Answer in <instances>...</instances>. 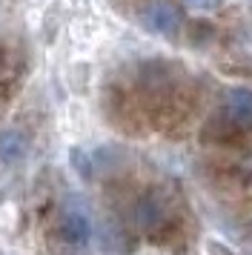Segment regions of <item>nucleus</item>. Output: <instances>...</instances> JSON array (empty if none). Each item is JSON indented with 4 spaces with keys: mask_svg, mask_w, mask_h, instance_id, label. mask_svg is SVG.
I'll return each mask as SVG.
<instances>
[{
    "mask_svg": "<svg viewBox=\"0 0 252 255\" xmlns=\"http://www.w3.org/2000/svg\"><path fill=\"white\" fill-rule=\"evenodd\" d=\"M57 232L72 247H86L92 241V218L86 207L78 201H66L60 209V218H57Z\"/></svg>",
    "mask_w": 252,
    "mask_h": 255,
    "instance_id": "1",
    "label": "nucleus"
},
{
    "mask_svg": "<svg viewBox=\"0 0 252 255\" xmlns=\"http://www.w3.org/2000/svg\"><path fill=\"white\" fill-rule=\"evenodd\" d=\"M140 23L146 26L152 35L175 37L183 23V14L172 0H149L143 6V12H140Z\"/></svg>",
    "mask_w": 252,
    "mask_h": 255,
    "instance_id": "2",
    "label": "nucleus"
},
{
    "mask_svg": "<svg viewBox=\"0 0 252 255\" xmlns=\"http://www.w3.org/2000/svg\"><path fill=\"white\" fill-rule=\"evenodd\" d=\"M169 221V207L158 192H146L137 198L135 204V224L143 232H158L160 227H166Z\"/></svg>",
    "mask_w": 252,
    "mask_h": 255,
    "instance_id": "3",
    "label": "nucleus"
},
{
    "mask_svg": "<svg viewBox=\"0 0 252 255\" xmlns=\"http://www.w3.org/2000/svg\"><path fill=\"white\" fill-rule=\"evenodd\" d=\"M227 118L241 129H252V86H232L224 98Z\"/></svg>",
    "mask_w": 252,
    "mask_h": 255,
    "instance_id": "4",
    "label": "nucleus"
},
{
    "mask_svg": "<svg viewBox=\"0 0 252 255\" xmlns=\"http://www.w3.org/2000/svg\"><path fill=\"white\" fill-rule=\"evenodd\" d=\"M26 152H29V138L20 129H3L0 132V163L11 166V163L23 161Z\"/></svg>",
    "mask_w": 252,
    "mask_h": 255,
    "instance_id": "5",
    "label": "nucleus"
},
{
    "mask_svg": "<svg viewBox=\"0 0 252 255\" xmlns=\"http://www.w3.org/2000/svg\"><path fill=\"white\" fill-rule=\"evenodd\" d=\"M69 161H72L75 172H78L83 181H92V175H95V161H92L89 152L80 149V146H75V149H69Z\"/></svg>",
    "mask_w": 252,
    "mask_h": 255,
    "instance_id": "6",
    "label": "nucleus"
},
{
    "mask_svg": "<svg viewBox=\"0 0 252 255\" xmlns=\"http://www.w3.org/2000/svg\"><path fill=\"white\" fill-rule=\"evenodd\" d=\"M192 12H218L224 0H183Z\"/></svg>",
    "mask_w": 252,
    "mask_h": 255,
    "instance_id": "7",
    "label": "nucleus"
},
{
    "mask_svg": "<svg viewBox=\"0 0 252 255\" xmlns=\"http://www.w3.org/2000/svg\"><path fill=\"white\" fill-rule=\"evenodd\" d=\"M206 253L209 255H238L235 250H227L221 241H206Z\"/></svg>",
    "mask_w": 252,
    "mask_h": 255,
    "instance_id": "8",
    "label": "nucleus"
}]
</instances>
